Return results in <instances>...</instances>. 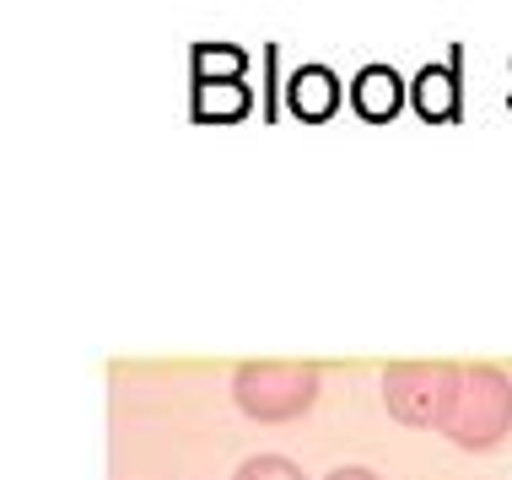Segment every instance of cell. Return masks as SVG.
Returning <instances> with one entry per match:
<instances>
[{
  "label": "cell",
  "mask_w": 512,
  "mask_h": 480,
  "mask_svg": "<svg viewBox=\"0 0 512 480\" xmlns=\"http://www.w3.org/2000/svg\"><path fill=\"white\" fill-rule=\"evenodd\" d=\"M318 389H324V373L313 362H243L232 373V400L248 421H297L318 405Z\"/></svg>",
  "instance_id": "obj_2"
},
{
  "label": "cell",
  "mask_w": 512,
  "mask_h": 480,
  "mask_svg": "<svg viewBox=\"0 0 512 480\" xmlns=\"http://www.w3.org/2000/svg\"><path fill=\"white\" fill-rule=\"evenodd\" d=\"M248 114V87L243 81H200L195 87V119L205 125H227Z\"/></svg>",
  "instance_id": "obj_7"
},
{
  "label": "cell",
  "mask_w": 512,
  "mask_h": 480,
  "mask_svg": "<svg viewBox=\"0 0 512 480\" xmlns=\"http://www.w3.org/2000/svg\"><path fill=\"white\" fill-rule=\"evenodd\" d=\"M340 81L324 71V65H302V71H292V81H286V103H292L297 119H308V125H324L329 114L340 108Z\"/></svg>",
  "instance_id": "obj_6"
},
{
  "label": "cell",
  "mask_w": 512,
  "mask_h": 480,
  "mask_svg": "<svg viewBox=\"0 0 512 480\" xmlns=\"http://www.w3.org/2000/svg\"><path fill=\"white\" fill-rule=\"evenodd\" d=\"M410 103L426 125H453L464 114V98H459V60L448 65H421L410 81Z\"/></svg>",
  "instance_id": "obj_4"
},
{
  "label": "cell",
  "mask_w": 512,
  "mask_h": 480,
  "mask_svg": "<svg viewBox=\"0 0 512 480\" xmlns=\"http://www.w3.org/2000/svg\"><path fill=\"white\" fill-rule=\"evenodd\" d=\"M459 362H389L383 367V405L399 427H432L442 421V405L453 394Z\"/></svg>",
  "instance_id": "obj_3"
},
{
  "label": "cell",
  "mask_w": 512,
  "mask_h": 480,
  "mask_svg": "<svg viewBox=\"0 0 512 480\" xmlns=\"http://www.w3.org/2000/svg\"><path fill=\"white\" fill-rule=\"evenodd\" d=\"M437 432L464 454H486L512 432V378L491 362H469L453 373V394L442 405Z\"/></svg>",
  "instance_id": "obj_1"
},
{
  "label": "cell",
  "mask_w": 512,
  "mask_h": 480,
  "mask_svg": "<svg viewBox=\"0 0 512 480\" xmlns=\"http://www.w3.org/2000/svg\"><path fill=\"white\" fill-rule=\"evenodd\" d=\"M232 480H308V475L281 454H254V459H243L238 470H232Z\"/></svg>",
  "instance_id": "obj_9"
},
{
  "label": "cell",
  "mask_w": 512,
  "mask_h": 480,
  "mask_svg": "<svg viewBox=\"0 0 512 480\" xmlns=\"http://www.w3.org/2000/svg\"><path fill=\"white\" fill-rule=\"evenodd\" d=\"M410 103V87L399 81L394 65H367V71H356L351 81V108L367 119V125H389L399 108Z\"/></svg>",
  "instance_id": "obj_5"
},
{
  "label": "cell",
  "mask_w": 512,
  "mask_h": 480,
  "mask_svg": "<svg viewBox=\"0 0 512 480\" xmlns=\"http://www.w3.org/2000/svg\"><path fill=\"white\" fill-rule=\"evenodd\" d=\"M195 76L200 81H238L243 76V54L227 44H200L195 49Z\"/></svg>",
  "instance_id": "obj_8"
},
{
  "label": "cell",
  "mask_w": 512,
  "mask_h": 480,
  "mask_svg": "<svg viewBox=\"0 0 512 480\" xmlns=\"http://www.w3.org/2000/svg\"><path fill=\"white\" fill-rule=\"evenodd\" d=\"M329 480H378V475L362 470V464H345V470H329Z\"/></svg>",
  "instance_id": "obj_10"
}]
</instances>
